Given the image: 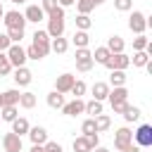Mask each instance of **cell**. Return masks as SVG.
Instances as JSON below:
<instances>
[{"label": "cell", "instance_id": "2", "mask_svg": "<svg viewBox=\"0 0 152 152\" xmlns=\"http://www.w3.org/2000/svg\"><path fill=\"white\" fill-rule=\"evenodd\" d=\"M102 66H107L109 71H112V69H121V71H126V69L131 66V57H128L126 52H112L109 59H107Z\"/></svg>", "mask_w": 152, "mask_h": 152}, {"label": "cell", "instance_id": "14", "mask_svg": "<svg viewBox=\"0 0 152 152\" xmlns=\"http://www.w3.org/2000/svg\"><path fill=\"white\" fill-rule=\"evenodd\" d=\"M12 78H14L17 86H28V83L33 81V74H31L26 66H14V76H12Z\"/></svg>", "mask_w": 152, "mask_h": 152}, {"label": "cell", "instance_id": "23", "mask_svg": "<svg viewBox=\"0 0 152 152\" xmlns=\"http://www.w3.org/2000/svg\"><path fill=\"white\" fill-rule=\"evenodd\" d=\"M90 55H93V62H95V64H104L112 52L107 50V45H102V48H95V52H90Z\"/></svg>", "mask_w": 152, "mask_h": 152}, {"label": "cell", "instance_id": "29", "mask_svg": "<svg viewBox=\"0 0 152 152\" xmlns=\"http://www.w3.org/2000/svg\"><path fill=\"white\" fill-rule=\"evenodd\" d=\"M95 119V128H97V133H102V131H107L109 126H112V119L107 116V114H97V116H93Z\"/></svg>", "mask_w": 152, "mask_h": 152}, {"label": "cell", "instance_id": "36", "mask_svg": "<svg viewBox=\"0 0 152 152\" xmlns=\"http://www.w3.org/2000/svg\"><path fill=\"white\" fill-rule=\"evenodd\" d=\"M10 71H12V64H10L7 55H5V52H0V76H7Z\"/></svg>", "mask_w": 152, "mask_h": 152}, {"label": "cell", "instance_id": "8", "mask_svg": "<svg viewBox=\"0 0 152 152\" xmlns=\"http://www.w3.org/2000/svg\"><path fill=\"white\" fill-rule=\"evenodd\" d=\"M64 33V17H48V36L59 38Z\"/></svg>", "mask_w": 152, "mask_h": 152}, {"label": "cell", "instance_id": "4", "mask_svg": "<svg viewBox=\"0 0 152 152\" xmlns=\"http://www.w3.org/2000/svg\"><path fill=\"white\" fill-rule=\"evenodd\" d=\"M128 28H131L133 33H145V28H147V17H145L142 12H138V10H133L131 17H128Z\"/></svg>", "mask_w": 152, "mask_h": 152}, {"label": "cell", "instance_id": "47", "mask_svg": "<svg viewBox=\"0 0 152 152\" xmlns=\"http://www.w3.org/2000/svg\"><path fill=\"white\" fill-rule=\"evenodd\" d=\"M74 2H76V0H57L59 7H69V5H74Z\"/></svg>", "mask_w": 152, "mask_h": 152}, {"label": "cell", "instance_id": "33", "mask_svg": "<svg viewBox=\"0 0 152 152\" xmlns=\"http://www.w3.org/2000/svg\"><path fill=\"white\" fill-rule=\"evenodd\" d=\"M86 114H90V116L102 114V102H100V100H90V102H86Z\"/></svg>", "mask_w": 152, "mask_h": 152}, {"label": "cell", "instance_id": "7", "mask_svg": "<svg viewBox=\"0 0 152 152\" xmlns=\"http://www.w3.org/2000/svg\"><path fill=\"white\" fill-rule=\"evenodd\" d=\"M2 147H5V152H21V135H17V133H5L2 135Z\"/></svg>", "mask_w": 152, "mask_h": 152}, {"label": "cell", "instance_id": "52", "mask_svg": "<svg viewBox=\"0 0 152 152\" xmlns=\"http://www.w3.org/2000/svg\"><path fill=\"white\" fill-rule=\"evenodd\" d=\"M102 2H104V0H95V7H97V5H102Z\"/></svg>", "mask_w": 152, "mask_h": 152}, {"label": "cell", "instance_id": "10", "mask_svg": "<svg viewBox=\"0 0 152 152\" xmlns=\"http://www.w3.org/2000/svg\"><path fill=\"white\" fill-rule=\"evenodd\" d=\"M62 112H64L66 116H78V114H83V112H86V102H83L81 97H74L71 102H64Z\"/></svg>", "mask_w": 152, "mask_h": 152}, {"label": "cell", "instance_id": "44", "mask_svg": "<svg viewBox=\"0 0 152 152\" xmlns=\"http://www.w3.org/2000/svg\"><path fill=\"white\" fill-rule=\"evenodd\" d=\"M86 138H88L90 147H97V145H100V135H97V133H90V135H86Z\"/></svg>", "mask_w": 152, "mask_h": 152}, {"label": "cell", "instance_id": "25", "mask_svg": "<svg viewBox=\"0 0 152 152\" xmlns=\"http://www.w3.org/2000/svg\"><path fill=\"white\" fill-rule=\"evenodd\" d=\"M71 147H74V152H90V150H93L86 135H78V138H74V145H71Z\"/></svg>", "mask_w": 152, "mask_h": 152}, {"label": "cell", "instance_id": "18", "mask_svg": "<svg viewBox=\"0 0 152 152\" xmlns=\"http://www.w3.org/2000/svg\"><path fill=\"white\" fill-rule=\"evenodd\" d=\"M28 128H31V124H28L24 116H17V119L12 121V133H17V135H26Z\"/></svg>", "mask_w": 152, "mask_h": 152}, {"label": "cell", "instance_id": "21", "mask_svg": "<svg viewBox=\"0 0 152 152\" xmlns=\"http://www.w3.org/2000/svg\"><path fill=\"white\" fill-rule=\"evenodd\" d=\"M17 116H19V114H17V104H2V107H0V119H2V121H10V124H12Z\"/></svg>", "mask_w": 152, "mask_h": 152}, {"label": "cell", "instance_id": "16", "mask_svg": "<svg viewBox=\"0 0 152 152\" xmlns=\"http://www.w3.org/2000/svg\"><path fill=\"white\" fill-rule=\"evenodd\" d=\"M107 95H109V83H104V81H95L93 83V100H107Z\"/></svg>", "mask_w": 152, "mask_h": 152}, {"label": "cell", "instance_id": "11", "mask_svg": "<svg viewBox=\"0 0 152 152\" xmlns=\"http://www.w3.org/2000/svg\"><path fill=\"white\" fill-rule=\"evenodd\" d=\"M74 81H76V76H74V74H62V76H57V78H55V90L64 95V93H69V90H71Z\"/></svg>", "mask_w": 152, "mask_h": 152}, {"label": "cell", "instance_id": "9", "mask_svg": "<svg viewBox=\"0 0 152 152\" xmlns=\"http://www.w3.org/2000/svg\"><path fill=\"white\" fill-rule=\"evenodd\" d=\"M31 45H36V48L48 57V52H50V36H48V31H40V28H38V31L33 33V43H31Z\"/></svg>", "mask_w": 152, "mask_h": 152}, {"label": "cell", "instance_id": "12", "mask_svg": "<svg viewBox=\"0 0 152 152\" xmlns=\"http://www.w3.org/2000/svg\"><path fill=\"white\" fill-rule=\"evenodd\" d=\"M26 135L31 138L33 145H45V142H48V131H45L43 126H31Z\"/></svg>", "mask_w": 152, "mask_h": 152}, {"label": "cell", "instance_id": "30", "mask_svg": "<svg viewBox=\"0 0 152 152\" xmlns=\"http://www.w3.org/2000/svg\"><path fill=\"white\" fill-rule=\"evenodd\" d=\"M74 5H76L78 14H90V12L95 10V0H76Z\"/></svg>", "mask_w": 152, "mask_h": 152}, {"label": "cell", "instance_id": "49", "mask_svg": "<svg viewBox=\"0 0 152 152\" xmlns=\"http://www.w3.org/2000/svg\"><path fill=\"white\" fill-rule=\"evenodd\" d=\"M90 152H109V150H107V147H100V145H97V147H93Z\"/></svg>", "mask_w": 152, "mask_h": 152}, {"label": "cell", "instance_id": "43", "mask_svg": "<svg viewBox=\"0 0 152 152\" xmlns=\"http://www.w3.org/2000/svg\"><path fill=\"white\" fill-rule=\"evenodd\" d=\"M40 7H43V12L48 14V12H52V10L57 7V0H43V5H40Z\"/></svg>", "mask_w": 152, "mask_h": 152}, {"label": "cell", "instance_id": "53", "mask_svg": "<svg viewBox=\"0 0 152 152\" xmlns=\"http://www.w3.org/2000/svg\"><path fill=\"white\" fill-rule=\"evenodd\" d=\"M0 107H2V93H0Z\"/></svg>", "mask_w": 152, "mask_h": 152}, {"label": "cell", "instance_id": "1", "mask_svg": "<svg viewBox=\"0 0 152 152\" xmlns=\"http://www.w3.org/2000/svg\"><path fill=\"white\" fill-rule=\"evenodd\" d=\"M5 55H7L10 64H12V69H14V66H24V64H26V50H24L19 43H12V45L5 50Z\"/></svg>", "mask_w": 152, "mask_h": 152}, {"label": "cell", "instance_id": "24", "mask_svg": "<svg viewBox=\"0 0 152 152\" xmlns=\"http://www.w3.org/2000/svg\"><path fill=\"white\" fill-rule=\"evenodd\" d=\"M66 48H69V43H66V38H52V43H50V50L52 52H57V55H64L66 52Z\"/></svg>", "mask_w": 152, "mask_h": 152}, {"label": "cell", "instance_id": "42", "mask_svg": "<svg viewBox=\"0 0 152 152\" xmlns=\"http://www.w3.org/2000/svg\"><path fill=\"white\" fill-rule=\"evenodd\" d=\"M43 150H45V152H64L62 145H59V142H52V140H48V142L43 145Z\"/></svg>", "mask_w": 152, "mask_h": 152}, {"label": "cell", "instance_id": "3", "mask_svg": "<svg viewBox=\"0 0 152 152\" xmlns=\"http://www.w3.org/2000/svg\"><path fill=\"white\" fill-rule=\"evenodd\" d=\"M133 140L138 147H152V124H140L133 133Z\"/></svg>", "mask_w": 152, "mask_h": 152}, {"label": "cell", "instance_id": "27", "mask_svg": "<svg viewBox=\"0 0 152 152\" xmlns=\"http://www.w3.org/2000/svg\"><path fill=\"white\" fill-rule=\"evenodd\" d=\"M19 90L17 88H12V90H5L2 93V104H19Z\"/></svg>", "mask_w": 152, "mask_h": 152}, {"label": "cell", "instance_id": "26", "mask_svg": "<svg viewBox=\"0 0 152 152\" xmlns=\"http://www.w3.org/2000/svg\"><path fill=\"white\" fill-rule=\"evenodd\" d=\"M109 83H112V86H126V71H121V69H112V74H109Z\"/></svg>", "mask_w": 152, "mask_h": 152}, {"label": "cell", "instance_id": "31", "mask_svg": "<svg viewBox=\"0 0 152 152\" xmlns=\"http://www.w3.org/2000/svg\"><path fill=\"white\" fill-rule=\"evenodd\" d=\"M131 62H133V66H145V64L150 62V55H147L145 50H135V52H133V59H131Z\"/></svg>", "mask_w": 152, "mask_h": 152}, {"label": "cell", "instance_id": "13", "mask_svg": "<svg viewBox=\"0 0 152 152\" xmlns=\"http://www.w3.org/2000/svg\"><path fill=\"white\" fill-rule=\"evenodd\" d=\"M24 19H26V21L38 24V21H43V19H45V12H43V7H40V5H28V7H26V12H24Z\"/></svg>", "mask_w": 152, "mask_h": 152}, {"label": "cell", "instance_id": "22", "mask_svg": "<svg viewBox=\"0 0 152 152\" xmlns=\"http://www.w3.org/2000/svg\"><path fill=\"white\" fill-rule=\"evenodd\" d=\"M71 43H74L76 48H88V43H90V36H88V31H78V28H76V33H74Z\"/></svg>", "mask_w": 152, "mask_h": 152}, {"label": "cell", "instance_id": "17", "mask_svg": "<svg viewBox=\"0 0 152 152\" xmlns=\"http://www.w3.org/2000/svg\"><path fill=\"white\" fill-rule=\"evenodd\" d=\"M121 114H124V119H126L128 124H131V121H138V119L142 116L140 107H135V104H128V102H126V107H124V112H121Z\"/></svg>", "mask_w": 152, "mask_h": 152}, {"label": "cell", "instance_id": "32", "mask_svg": "<svg viewBox=\"0 0 152 152\" xmlns=\"http://www.w3.org/2000/svg\"><path fill=\"white\" fill-rule=\"evenodd\" d=\"M95 66V62H93V57H83V59H76V71H81V74H86V71H90Z\"/></svg>", "mask_w": 152, "mask_h": 152}, {"label": "cell", "instance_id": "37", "mask_svg": "<svg viewBox=\"0 0 152 152\" xmlns=\"http://www.w3.org/2000/svg\"><path fill=\"white\" fill-rule=\"evenodd\" d=\"M7 38H10L12 43H21V38H24V28H7Z\"/></svg>", "mask_w": 152, "mask_h": 152}, {"label": "cell", "instance_id": "20", "mask_svg": "<svg viewBox=\"0 0 152 152\" xmlns=\"http://www.w3.org/2000/svg\"><path fill=\"white\" fill-rule=\"evenodd\" d=\"M48 107H50V109H62V107H64V95L57 93V90L48 93Z\"/></svg>", "mask_w": 152, "mask_h": 152}, {"label": "cell", "instance_id": "50", "mask_svg": "<svg viewBox=\"0 0 152 152\" xmlns=\"http://www.w3.org/2000/svg\"><path fill=\"white\" fill-rule=\"evenodd\" d=\"M10 2H14V5H24L26 0H10Z\"/></svg>", "mask_w": 152, "mask_h": 152}, {"label": "cell", "instance_id": "45", "mask_svg": "<svg viewBox=\"0 0 152 152\" xmlns=\"http://www.w3.org/2000/svg\"><path fill=\"white\" fill-rule=\"evenodd\" d=\"M124 107H126V102H114V104H112V112H114V114H121Z\"/></svg>", "mask_w": 152, "mask_h": 152}, {"label": "cell", "instance_id": "34", "mask_svg": "<svg viewBox=\"0 0 152 152\" xmlns=\"http://www.w3.org/2000/svg\"><path fill=\"white\" fill-rule=\"evenodd\" d=\"M90 26H93V21H90L88 14H78V17H76V28H78V31H88Z\"/></svg>", "mask_w": 152, "mask_h": 152}, {"label": "cell", "instance_id": "28", "mask_svg": "<svg viewBox=\"0 0 152 152\" xmlns=\"http://www.w3.org/2000/svg\"><path fill=\"white\" fill-rule=\"evenodd\" d=\"M19 107L33 109V107H36V95H33V93H21V95H19Z\"/></svg>", "mask_w": 152, "mask_h": 152}, {"label": "cell", "instance_id": "46", "mask_svg": "<svg viewBox=\"0 0 152 152\" xmlns=\"http://www.w3.org/2000/svg\"><path fill=\"white\" fill-rule=\"evenodd\" d=\"M124 152H142V147H138L135 142H131V145H128V147H126Z\"/></svg>", "mask_w": 152, "mask_h": 152}, {"label": "cell", "instance_id": "40", "mask_svg": "<svg viewBox=\"0 0 152 152\" xmlns=\"http://www.w3.org/2000/svg\"><path fill=\"white\" fill-rule=\"evenodd\" d=\"M147 43H150V40H147L142 33H138V38H133V50H145Z\"/></svg>", "mask_w": 152, "mask_h": 152}, {"label": "cell", "instance_id": "39", "mask_svg": "<svg viewBox=\"0 0 152 152\" xmlns=\"http://www.w3.org/2000/svg\"><path fill=\"white\" fill-rule=\"evenodd\" d=\"M74 97H81V95H86V83L83 81H74V86H71V90H69Z\"/></svg>", "mask_w": 152, "mask_h": 152}, {"label": "cell", "instance_id": "19", "mask_svg": "<svg viewBox=\"0 0 152 152\" xmlns=\"http://www.w3.org/2000/svg\"><path fill=\"white\" fill-rule=\"evenodd\" d=\"M124 48H126V43H124V38L121 36H109V40H107V50L109 52H124Z\"/></svg>", "mask_w": 152, "mask_h": 152}, {"label": "cell", "instance_id": "48", "mask_svg": "<svg viewBox=\"0 0 152 152\" xmlns=\"http://www.w3.org/2000/svg\"><path fill=\"white\" fill-rule=\"evenodd\" d=\"M28 152H45V150H43V145H31Z\"/></svg>", "mask_w": 152, "mask_h": 152}, {"label": "cell", "instance_id": "38", "mask_svg": "<svg viewBox=\"0 0 152 152\" xmlns=\"http://www.w3.org/2000/svg\"><path fill=\"white\" fill-rule=\"evenodd\" d=\"M43 57H45V55H43L36 45H28V48H26V59H36V62H38V59H43Z\"/></svg>", "mask_w": 152, "mask_h": 152}, {"label": "cell", "instance_id": "35", "mask_svg": "<svg viewBox=\"0 0 152 152\" xmlns=\"http://www.w3.org/2000/svg\"><path fill=\"white\" fill-rule=\"evenodd\" d=\"M81 133H83V135L97 133V128H95V119H93V116H90V119H86V121L81 124Z\"/></svg>", "mask_w": 152, "mask_h": 152}, {"label": "cell", "instance_id": "51", "mask_svg": "<svg viewBox=\"0 0 152 152\" xmlns=\"http://www.w3.org/2000/svg\"><path fill=\"white\" fill-rule=\"evenodd\" d=\"M2 14H5V10H2V2H0V19H2Z\"/></svg>", "mask_w": 152, "mask_h": 152}, {"label": "cell", "instance_id": "15", "mask_svg": "<svg viewBox=\"0 0 152 152\" xmlns=\"http://www.w3.org/2000/svg\"><path fill=\"white\" fill-rule=\"evenodd\" d=\"M107 100H109V104H114V102H128V90H126V86H114V90H109Z\"/></svg>", "mask_w": 152, "mask_h": 152}, {"label": "cell", "instance_id": "41", "mask_svg": "<svg viewBox=\"0 0 152 152\" xmlns=\"http://www.w3.org/2000/svg\"><path fill=\"white\" fill-rule=\"evenodd\" d=\"M114 7H116L119 12H128V10L133 7V0H114Z\"/></svg>", "mask_w": 152, "mask_h": 152}, {"label": "cell", "instance_id": "5", "mask_svg": "<svg viewBox=\"0 0 152 152\" xmlns=\"http://www.w3.org/2000/svg\"><path fill=\"white\" fill-rule=\"evenodd\" d=\"M131 142H133V131H131V128L124 126V128H119V131L114 133V147H116L119 152H124Z\"/></svg>", "mask_w": 152, "mask_h": 152}, {"label": "cell", "instance_id": "6", "mask_svg": "<svg viewBox=\"0 0 152 152\" xmlns=\"http://www.w3.org/2000/svg\"><path fill=\"white\" fill-rule=\"evenodd\" d=\"M2 21H5V26H7V28H24V26H26L24 14H21V12H17V10L5 12V14H2Z\"/></svg>", "mask_w": 152, "mask_h": 152}]
</instances>
